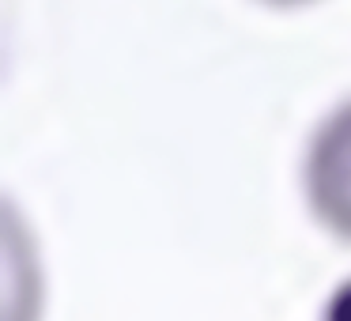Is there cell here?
<instances>
[{"label":"cell","mask_w":351,"mask_h":321,"mask_svg":"<svg viewBox=\"0 0 351 321\" xmlns=\"http://www.w3.org/2000/svg\"><path fill=\"white\" fill-rule=\"evenodd\" d=\"M306 197L321 227L351 242V102L321 121L306 155Z\"/></svg>","instance_id":"obj_1"},{"label":"cell","mask_w":351,"mask_h":321,"mask_svg":"<svg viewBox=\"0 0 351 321\" xmlns=\"http://www.w3.org/2000/svg\"><path fill=\"white\" fill-rule=\"evenodd\" d=\"M321 321H351V283H343L325 306V318Z\"/></svg>","instance_id":"obj_2"},{"label":"cell","mask_w":351,"mask_h":321,"mask_svg":"<svg viewBox=\"0 0 351 321\" xmlns=\"http://www.w3.org/2000/svg\"><path fill=\"white\" fill-rule=\"evenodd\" d=\"M265 4H280V8H291V4H306V0H265Z\"/></svg>","instance_id":"obj_3"}]
</instances>
